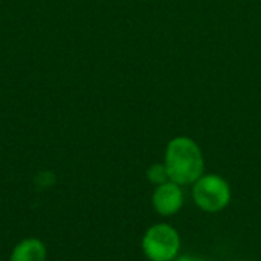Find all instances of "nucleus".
Masks as SVG:
<instances>
[{
  "mask_svg": "<svg viewBox=\"0 0 261 261\" xmlns=\"http://www.w3.org/2000/svg\"><path fill=\"white\" fill-rule=\"evenodd\" d=\"M165 167L170 180L182 185L194 184L203 176V154L200 147L187 136H179L170 141L165 151Z\"/></svg>",
  "mask_w": 261,
  "mask_h": 261,
  "instance_id": "1",
  "label": "nucleus"
},
{
  "mask_svg": "<svg viewBox=\"0 0 261 261\" xmlns=\"http://www.w3.org/2000/svg\"><path fill=\"white\" fill-rule=\"evenodd\" d=\"M179 249V232L167 223L148 228L142 239V251L150 261H174Z\"/></svg>",
  "mask_w": 261,
  "mask_h": 261,
  "instance_id": "2",
  "label": "nucleus"
},
{
  "mask_svg": "<svg viewBox=\"0 0 261 261\" xmlns=\"http://www.w3.org/2000/svg\"><path fill=\"white\" fill-rule=\"evenodd\" d=\"M193 199L206 213H219L231 200L229 184L219 174H205L194 182Z\"/></svg>",
  "mask_w": 261,
  "mask_h": 261,
  "instance_id": "3",
  "label": "nucleus"
},
{
  "mask_svg": "<svg viewBox=\"0 0 261 261\" xmlns=\"http://www.w3.org/2000/svg\"><path fill=\"white\" fill-rule=\"evenodd\" d=\"M153 206L154 210L164 216V217H170L173 214H176L182 205H184V191L180 188L179 184L170 180L165 182L162 185H159L151 197Z\"/></svg>",
  "mask_w": 261,
  "mask_h": 261,
  "instance_id": "4",
  "label": "nucleus"
},
{
  "mask_svg": "<svg viewBox=\"0 0 261 261\" xmlns=\"http://www.w3.org/2000/svg\"><path fill=\"white\" fill-rule=\"evenodd\" d=\"M47 255L46 246L38 239H24L12 251L11 261H44Z\"/></svg>",
  "mask_w": 261,
  "mask_h": 261,
  "instance_id": "5",
  "label": "nucleus"
},
{
  "mask_svg": "<svg viewBox=\"0 0 261 261\" xmlns=\"http://www.w3.org/2000/svg\"><path fill=\"white\" fill-rule=\"evenodd\" d=\"M147 177L151 184H154L156 187L170 182V174L168 170L165 167V164H154L147 170Z\"/></svg>",
  "mask_w": 261,
  "mask_h": 261,
  "instance_id": "6",
  "label": "nucleus"
},
{
  "mask_svg": "<svg viewBox=\"0 0 261 261\" xmlns=\"http://www.w3.org/2000/svg\"><path fill=\"white\" fill-rule=\"evenodd\" d=\"M176 261H206V260L199 258V257H193V255H187V257H180V258H177Z\"/></svg>",
  "mask_w": 261,
  "mask_h": 261,
  "instance_id": "7",
  "label": "nucleus"
}]
</instances>
